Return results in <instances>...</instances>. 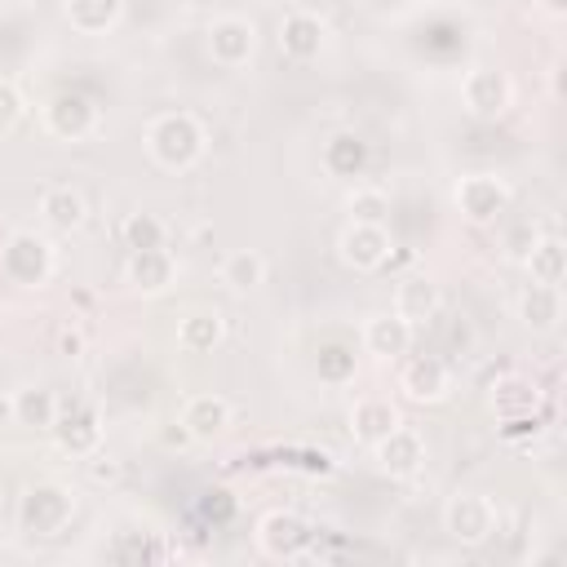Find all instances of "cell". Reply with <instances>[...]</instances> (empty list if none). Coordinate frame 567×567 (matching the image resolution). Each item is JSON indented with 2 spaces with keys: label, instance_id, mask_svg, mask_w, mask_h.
I'll return each mask as SVG.
<instances>
[{
  "label": "cell",
  "instance_id": "obj_1",
  "mask_svg": "<svg viewBox=\"0 0 567 567\" xmlns=\"http://www.w3.org/2000/svg\"><path fill=\"white\" fill-rule=\"evenodd\" d=\"M146 155L168 168V173H186L204 159V146H208V133L204 124L190 115V111H164L146 124Z\"/></svg>",
  "mask_w": 567,
  "mask_h": 567
},
{
  "label": "cell",
  "instance_id": "obj_2",
  "mask_svg": "<svg viewBox=\"0 0 567 567\" xmlns=\"http://www.w3.org/2000/svg\"><path fill=\"white\" fill-rule=\"evenodd\" d=\"M75 518V496L62 483H35L18 501V527L27 536H62Z\"/></svg>",
  "mask_w": 567,
  "mask_h": 567
},
{
  "label": "cell",
  "instance_id": "obj_3",
  "mask_svg": "<svg viewBox=\"0 0 567 567\" xmlns=\"http://www.w3.org/2000/svg\"><path fill=\"white\" fill-rule=\"evenodd\" d=\"M0 270L18 288H44L53 275V244L35 230H13L0 248Z\"/></svg>",
  "mask_w": 567,
  "mask_h": 567
},
{
  "label": "cell",
  "instance_id": "obj_4",
  "mask_svg": "<svg viewBox=\"0 0 567 567\" xmlns=\"http://www.w3.org/2000/svg\"><path fill=\"white\" fill-rule=\"evenodd\" d=\"M337 257L350 270L372 275L394 257V235L385 230V221H346V230L337 235Z\"/></svg>",
  "mask_w": 567,
  "mask_h": 567
},
{
  "label": "cell",
  "instance_id": "obj_5",
  "mask_svg": "<svg viewBox=\"0 0 567 567\" xmlns=\"http://www.w3.org/2000/svg\"><path fill=\"white\" fill-rule=\"evenodd\" d=\"M443 532L456 545H483L496 532V505L483 492H456L443 505Z\"/></svg>",
  "mask_w": 567,
  "mask_h": 567
},
{
  "label": "cell",
  "instance_id": "obj_6",
  "mask_svg": "<svg viewBox=\"0 0 567 567\" xmlns=\"http://www.w3.org/2000/svg\"><path fill=\"white\" fill-rule=\"evenodd\" d=\"M257 545H261L266 558L292 563V558H306V554H310L315 527H310L301 514H292V509H270V514H261V523H257Z\"/></svg>",
  "mask_w": 567,
  "mask_h": 567
},
{
  "label": "cell",
  "instance_id": "obj_7",
  "mask_svg": "<svg viewBox=\"0 0 567 567\" xmlns=\"http://www.w3.org/2000/svg\"><path fill=\"white\" fill-rule=\"evenodd\" d=\"M509 199H514V190H509V182L496 177V173H470V177L456 182V208H461V217L474 221V226H492V221L509 208Z\"/></svg>",
  "mask_w": 567,
  "mask_h": 567
},
{
  "label": "cell",
  "instance_id": "obj_8",
  "mask_svg": "<svg viewBox=\"0 0 567 567\" xmlns=\"http://www.w3.org/2000/svg\"><path fill=\"white\" fill-rule=\"evenodd\" d=\"M399 390L408 403H443L452 394V368L439 354H403Z\"/></svg>",
  "mask_w": 567,
  "mask_h": 567
},
{
  "label": "cell",
  "instance_id": "obj_9",
  "mask_svg": "<svg viewBox=\"0 0 567 567\" xmlns=\"http://www.w3.org/2000/svg\"><path fill=\"white\" fill-rule=\"evenodd\" d=\"M257 53V27L239 13H226V18H213L208 27V58L221 66V71H239L248 66Z\"/></svg>",
  "mask_w": 567,
  "mask_h": 567
},
{
  "label": "cell",
  "instance_id": "obj_10",
  "mask_svg": "<svg viewBox=\"0 0 567 567\" xmlns=\"http://www.w3.org/2000/svg\"><path fill=\"white\" fill-rule=\"evenodd\" d=\"M461 102H465L470 115H478V120H496V115L509 111V102H514V84H509V75L496 71V66H470L465 80H461Z\"/></svg>",
  "mask_w": 567,
  "mask_h": 567
},
{
  "label": "cell",
  "instance_id": "obj_11",
  "mask_svg": "<svg viewBox=\"0 0 567 567\" xmlns=\"http://www.w3.org/2000/svg\"><path fill=\"white\" fill-rule=\"evenodd\" d=\"M44 128L58 137V142H84L93 128H97V106L84 97V93H58L44 102L40 111Z\"/></svg>",
  "mask_w": 567,
  "mask_h": 567
},
{
  "label": "cell",
  "instance_id": "obj_12",
  "mask_svg": "<svg viewBox=\"0 0 567 567\" xmlns=\"http://www.w3.org/2000/svg\"><path fill=\"white\" fill-rule=\"evenodd\" d=\"M323 44H328V27H323L319 13H310V9H288V13L279 18V49H284V58H292V62H315V58L323 53Z\"/></svg>",
  "mask_w": 567,
  "mask_h": 567
},
{
  "label": "cell",
  "instance_id": "obj_13",
  "mask_svg": "<svg viewBox=\"0 0 567 567\" xmlns=\"http://www.w3.org/2000/svg\"><path fill=\"white\" fill-rule=\"evenodd\" d=\"M372 456H377V465H381L390 478H412V474L425 465V439H421L412 425L399 421L385 439L372 443Z\"/></svg>",
  "mask_w": 567,
  "mask_h": 567
},
{
  "label": "cell",
  "instance_id": "obj_14",
  "mask_svg": "<svg viewBox=\"0 0 567 567\" xmlns=\"http://www.w3.org/2000/svg\"><path fill=\"white\" fill-rule=\"evenodd\" d=\"M182 425H186V434L195 439V443H208V439H217V434H226L230 430V399L226 394H190L186 403H182V416H177Z\"/></svg>",
  "mask_w": 567,
  "mask_h": 567
},
{
  "label": "cell",
  "instance_id": "obj_15",
  "mask_svg": "<svg viewBox=\"0 0 567 567\" xmlns=\"http://www.w3.org/2000/svg\"><path fill=\"white\" fill-rule=\"evenodd\" d=\"M124 279H128L137 292L155 297V292H164V288L177 279V261H173L168 248H133L128 261H124Z\"/></svg>",
  "mask_w": 567,
  "mask_h": 567
},
{
  "label": "cell",
  "instance_id": "obj_16",
  "mask_svg": "<svg viewBox=\"0 0 567 567\" xmlns=\"http://www.w3.org/2000/svg\"><path fill=\"white\" fill-rule=\"evenodd\" d=\"M439 310H443V297H439V284H434L430 275H408V279H399V288H394V315H399L403 323L425 328Z\"/></svg>",
  "mask_w": 567,
  "mask_h": 567
},
{
  "label": "cell",
  "instance_id": "obj_17",
  "mask_svg": "<svg viewBox=\"0 0 567 567\" xmlns=\"http://www.w3.org/2000/svg\"><path fill=\"white\" fill-rule=\"evenodd\" d=\"M540 408V385L518 377V372H505L501 381H492V412L501 421H532V412Z\"/></svg>",
  "mask_w": 567,
  "mask_h": 567
},
{
  "label": "cell",
  "instance_id": "obj_18",
  "mask_svg": "<svg viewBox=\"0 0 567 567\" xmlns=\"http://www.w3.org/2000/svg\"><path fill=\"white\" fill-rule=\"evenodd\" d=\"M412 323H403L394 310L390 315H372L368 323H363V350L372 354V359H403L408 350H412Z\"/></svg>",
  "mask_w": 567,
  "mask_h": 567
},
{
  "label": "cell",
  "instance_id": "obj_19",
  "mask_svg": "<svg viewBox=\"0 0 567 567\" xmlns=\"http://www.w3.org/2000/svg\"><path fill=\"white\" fill-rule=\"evenodd\" d=\"M53 439H58V447L71 452V456H93V452L102 447V421H97V412H89V408H75V412H66V416L58 412Z\"/></svg>",
  "mask_w": 567,
  "mask_h": 567
},
{
  "label": "cell",
  "instance_id": "obj_20",
  "mask_svg": "<svg viewBox=\"0 0 567 567\" xmlns=\"http://www.w3.org/2000/svg\"><path fill=\"white\" fill-rule=\"evenodd\" d=\"M518 319L532 332H554L563 319V288L554 284H527L518 292Z\"/></svg>",
  "mask_w": 567,
  "mask_h": 567
},
{
  "label": "cell",
  "instance_id": "obj_21",
  "mask_svg": "<svg viewBox=\"0 0 567 567\" xmlns=\"http://www.w3.org/2000/svg\"><path fill=\"white\" fill-rule=\"evenodd\" d=\"M40 217H44L49 230H75V226H84L89 204H84V195L75 186L58 182V186H44L40 190Z\"/></svg>",
  "mask_w": 567,
  "mask_h": 567
},
{
  "label": "cell",
  "instance_id": "obj_22",
  "mask_svg": "<svg viewBox=\"0 0 567 567\" xmlns=\"http://www.w3.org/2000/svg\"><path fill=\"white\" fill-rule=\"evenodd\" d=\"M399 421H403L399 408H394L390 399H377V394L354 399V408H350V434H354L359 443H368V447H372L377 439H385Z\"/></svg>",
  "mask_w": 567,
  "mask_h": 567
},
{
  "label": "cell",
  "instance_id": "obj_23",
  "mask_svg": "<svg viewBox=\"0 0 567 567\" xmlns=\"http://www.w3.org/2000/svg\"><path fill=\"white\" fill-rule=\"evenodd\" d=\"M523 266H527L532 284H554V288H563V279H567V248H563V239H558V235H536V244L527 248Z\"/></svg>",
  "mask_w": 567,
  "mask_h": 567
},
{
  "label": "cell",
  "instance_id": "obj_24",
  "mask_svg": "<svg viewBox=\"0 0 567 567\" xmlns=\"http://www.w3.org/2000/svg\"><path fill=\"white\" fill-rule=\"evenodd\" d=\"M9 412H13V421L27 425V430H53V421H58V399H53V390H44V385H22V390H13Z\"/></svg>",
  "mask_w": 567,
  "mask_h": 567
},
{
  "label": "cell",
  "instance_id": "obj_25",
  "mask_svg": "<svg viewBox=\"0 0 567 567\" xmlns=\"http://www.w3.org/2000/svg\"><path fill=\"white\" fill-rule=\"evenodd\" d=\"M217 279H221L230 292H252V288L266 284V257H261L257 248H235V252L221 257Z\"/></svg>",
  "mask_w": 567,
  "mask_h": 567
},
{
  "label": "cell",
  "instance_id": "obj_26",
  "mask_svg": "<svg viewBox=\"0 0 567 567\" xmlns=\"http://www.w3.org/2000/svg\"><path fill=\"white\" fill-rule=\"evenodd\" d=\"M221 337H226V319L217 310H190L177 323V346L186 354H208L213 346H221Z\"/></svg>",
  "mask_w": 567,
  "mask_h": 567
},
{
  "label": "cell",
  "instance_id": "obj_27",
  "mask_svg": "<svg viewBox=\"0 0 567 567\" xmlns=\"http://www.w3.org/2000/svg\"><path fill=\"white\" fill-rule=\"evenodd\" d=\"M323 168L332 177H359L368 168V142L354 133H332L323 142Z\"/></svg>",
  "mask_w": 567,
  "mask_h": 567
},
{
  "label": "cell",
  "instance_id": "obj_28",
  "mask_svg": "<svg viewBox=\"0 0 567 567\" xmlns=\"http://www.w3.org/2000/svg\"><path fill=\"white\" fill-rule=\"evenodd\" d=\"M62 9H66V22H71L75 31L102 35V31H111V27L120 22L124 0H62Z\"/></svg>",
  "mask_w": 567,
  "mask_h": 567
},
{
  "label": "cell",
  "instance_id": "obj_29",
  "mask_svg": "<svg viewBox=\"0 0 567 567\" xmlns=\"http://www.w3.org/2000/svg\"><path fill=\"white\" fill-rule=\"evenodd\" d=\"M164 235H168V226L155 213H128L124 226H120V239H124L128 252L133 248H164Z\"/></svg>",
  "mask_w": 567,
  "mask_h": 567
},
{
  "label": "cell",
  "instance_id": "obj_30",
  "mask_svg": "<svg viewBox=\"0 0 567 567\" xmlns=\"http://www.w3.org/2000/svg\"><path fill=\"white\" fill-rule=\"evenodd\" d=\"M346 213H350V221H385L390 195L377 190V186H354V190L346 195Z\"/></svg>",
  "mask_w": 567,
  "mask_h": 567
},
{
  "label": "cell",
  "instance_id": "obj_31",
  "mask_svg": "<svg viewBox=\"0 0 567 567\" xmlns=\"http://www.w3.org/2000/svg\"><path fill=\"white\" fill-rule=\"evenodd\" d=\"M319 377L332 381V385L350 381V377H354V354H350V350H337V346L323 350V354H319Z\"/></svg>",
  "mask_w": 567,
  "mask_h": 567
},
{
  "label": "cell",
  "instance_id": "obj_32",
  "mask_svg": "<svg viewBox=\"0 0 567 567\" xmlns=\"http://www.w3.org/2000/svg\"><path fill=\"white\" fill-rule=\"evenodd\" d=\"M22 111H27V102H22L18 84L13 80H0V133H9L22 120Z\"/></svg>",
  "mask_w": 567,
  "mask_h": 567
},
{
  "label": "cell",
  "instance_id": "obj_33",
  "mask_svg": "<svg viewBox=\"0 0 567 567\" xmlns=\"http://www.w3.org/2000/svg\"><path fill=\"white\" fill-rule=\"evenodd\" d=\"M84 461H89V478H93V483H115V478H120V461L106 456L102 447H97L93 456H84Z\"/></svg>",
  "mask_w": 567,
  "mask_h": 567
},
{
  "label": "cell",
  "instance_id": "obj_34",
  "mask_svg": "<svg viewBox=\"0 0 567 567\" xmlns=\"http://www.w3.org/2000/svg\"><path fill=\"white\" fill-rule=\"evenodd\" d=\"M536 235H540V230H536V226H514V230H509V235H505V252H509V257H518V261H523V257H527V248H532V244H536Z\"/></svg>",
  "mask_w": 567,
  "mask_h": 567
},
{
  "label": "cell",
  "instance_id": "obj_35",
  "mask_svg": "<svg viewBox=\"0 0 567 567\" xmlns=\"http://www.w3.org/2000/svg\"><path fill=\"white\" fill-rule=\"evenodd\" d=\"M164 443H168V447H186V443H195V439L186 434V425H182V421H173V425L164 430Z\"/></svg>",
  "mask_w": 567,
  "mask_h": 567
},
{
  "label": "cell",
  "instance_id": "obj_36",
  "mask_svg": "<svg viewBox=\"0 0 567 567\" xmlns=\"http://www.w3.org/2000/svg\"><path fill=\"white\" fill-rule=\"evenodd\" d=\"M62 350H66V354H75V350H80V332L62 328Z\"/></svg>",
  "mask_w": 567,
  "mask_h": 567
},
{
  "label": "cell",
  "instance_id": "obj_37",
  "mask_svg": "<svg viewBox=\"0 0 567 567\" xmlns=\"http://www.w3.org/2000/svg\"><path fill=\"white\" fill-rule=\"evenodd\" d=\"M540 9H549V13H563V9H567V0H540Z\"/></svg>",
  "mask_w": 567,
  "mask_h": 567
}]
</instances>
